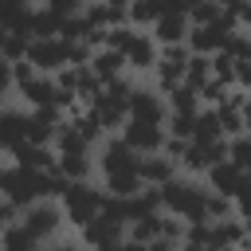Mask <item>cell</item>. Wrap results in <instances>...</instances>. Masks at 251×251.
Segmentation results:
<instances>
[{
	"mask_svg": "<svg viewBox=\"0 0 251 251\" xmlns=\"http://www.w3.org/2000/svg\"><path fill=\"white\" fill-rule=\"evenodd\" d=\"M184 63H188V47H184V43L161 47L157 67H153V75H157V90H169V86L184 82Z\"/></svg>",
	"mask_w": 251,
	"mask_h": 251,
	"instance_id": "30bf717a",
	"label": "cell"
},
{
	"mask_svg": "<svg viewBox=\"0 0 251 251\" xmlns=\"http://www.w3.org/2000/svg\"><path fill=\"white\" fill-rule=\"evenodd\" d=\"M220 12H224V8H220L216 0H200V4H192V8H188V24H212Z\"/></svg>",
	"mask_w": 251,
	"mask_h": 251,
	"instance_id": "8d00e7d4",
	"label": "cell"
},
{
	"mask_svg": "<svg viewBox=\"0 0 251 251\" xmlns=\"http://www.w3.org/2000/svg\"><path fill=\"white\" fill-rule=\"evenodd\" d=\"M235 216H239V224L251 231V184L243 180V188H239V196H235Z\"/></svg>",
	"mask_w": 251,
	"mask_h": 251,
	"instance_id": "74e56055",
	"label": "cell"
},
{
	"mask_svg": "<svg viewBox=\"0 0 251 251\" xmlns=\"http://www.w3.org/2000/svg\"><path fill=\"white\" fill-rule=\"evenodd\" d=\"M12 161H16V165H24V169L51 173V169H55V161H59V153H55L51 145H31V141H20V145L12 149Z\"/></svg>",
	"mask_w": 251,
	"mask_h": 251,
	"instance_id": "e0dca14e",
	"label": "cell"
},
{
	"mask_svg": "<svg viewBox=\"0 0 251 251\" xmlns=\"http://www.w3.org/2000/svg\"><path fill=\"white\" fill-rule=\"evenodd\" d=\"M227 161H231L235 169L251 173V133H247V129L235 133V137H227Z\"/></svg>",
	"mask_w": 251,
	"mask_h": 251,
	"instance_id": "83f0119b",
	"label": "cell"
},
{
	"mask_svg": "<svg viewBox=\"0 0 251 251\" xmlns=\"http://www.w3.org/2000/svg\"><path fill=\"white\" fill-rule=\"evenodd\" d=\"M176 251H208V247H204V243H180Z\"/></svg>",
	"mask_w": 251,
	"mask_h": 251,
	"instance_id": "ee69618b",
	"label": "cell"
},
{
	"mask_svg": "<svg viewBox=\"0 0 251 251\" xmlns=\"http://www.w3.org/2000/svg\"><path fill=\"white\" fill-rule=\"evenodd\" d=\"M126 114H129L133 122H153V126H165L169 106H165V94H161V90H153V86H133Z\"/></svg>",
	"mask_w": 251,
	"mask_h": 251,
	"instance_id": "ba28073f",
	"label": "cell"
},
{
	"mask_svg": "<svg viewBox=\"0 0 251 251\" xmlns=\"http://www.w3.org/2000/svg\"><path fill=\"white\" fill-rule=\"evenodd\" d=\"M220 51H224L227 59H235V63H239V59H251V31L235 27V31L224 39V47H220Z\"/></svg>",
	"mask_w": 251,
	"mask_h": 251,
	"instance_id": "4dcf8cb0",
	"label": "cell"
},
{
	"mask_svg": "<svg viewBox=\"0 0 251 251\" xmlns=\"http://www.w3.org/2000/svg\"><path fill=\"white\" fill-rule=\"evenodd\" d=\"M212 114H216V126H220V133L224 137H235V133H243V110H235V106H212Z\"/></svg>",
	"mask_w": 251,
	"mask_h": 251,
	"instance_id": "f546056e",
	"label": "cell"
},
{
	"mask_svg": "<svg viewBox=\"0 0 251 251\" xmlns=\"http://www.w3.org/2000/svg\"><path fill=\"white\" fill-rule=\"evenodd\" d=\"M235 86L239 90H251V59H239L235 63Z\"/></svg>",
	"mask_w": 251,
	"mask_h": 251,
	"instance_id": "ab89813d",
	"label": "cell"
},
{
	"mask_svg": "<svg viewBox=\"0 0 251 251\" xmlns=\"http://www.w3.org/2000/svg\"><path fill=\"white\" fill-rule=\"evenodd\" d=\"M216 4H220V8H227V4H235V0H216Z\"/></svg>",
	"mask_w": 251,
	"mask_h": 251,
	"instance_id": "c3c4849f",
	"label": "cell"
},
{
	"mask_svg": "<svg viewBox=\"0 0 251 251\" xmlns=\"http://www.w3.org/2000/svg\"><path fill=\"white\" fill-rule=\"evenodd\" d=\"M247 235V227L239 224V216H224V220H212V231H208V247L212 251H235V243Z\"/></svg>",
	"mask_w": 251,
	"mask_h": 251,
	"instance_id": "ac0fdd59",
	"label": "cell"
},
{
	"mask_svg": "<svg viewBox=\"0 0 251 251\" xmlns=\"http://www.w3.org/2000/svg\"><path fill=\"white\" fill-rule=\"evenodd\" d=\"M188 16L184 12H165V16H157L153 20V27H149V35L157 39V47H173V43H184V35H188Z\"/></svg>",
	"mask_w": 251,
	"mask_h": 251,
	"instance_id": "5bb4252c",
	"label": "cell"
},
{
	"mask_svg": "<svg viewBox=\"0 0 251 251\" xmlns=\"http://www.w3.org/2000/svg\"><path fill=\"white\" fill-rule=\"evenodd\" d=\"M204 216H208V220L235 216V200H227V196H220V192H208V200H204Z\"/></svg>",
	"mask_w": 251,
	"mask_h": 251,
	"instance_id": "836d02e7",
	"label": "cell"
},
{
	"mask_svg": "<svg viewBox=\"0 0 251 251\" xmlns=\"http://www.w3.org/2000/svg\"><path fill=\"white\" fill-rule=\"evenodd\" d=\"M157 55H161V47H157V39H153L149 31H133L129 47L122 51L126 71H153V67H157Z\"/></svg>",
	"mask_w": 251,
	"mask_h": 251,
	"instance_id": "7c38bea8",
	"label": "cell"
},
{
	"mask_svg": "<svg viewBox=\"0 0 251 251\" xmlns=\"http://www.w3.org/2000/svg\"><path fill=\"white\" fill-rule=\"evenodd\" d=\"M235 251H251V231H247V235H243V239L235 243Z\"/></svg>",
	"mask_w": 251,
	"mask_h": 251,
	"instance_id": "f6af8a7d",
	"label": "cell"
},
{
	"mask_svg": "<svg viewBox=\"0 0 251 251\" xmlns=\"http://www.w3.org/2000/svg\"><path fill=\"white\" fill-rule=\"evenodd\" d=\"M102 188L106 196H133L145 184H141V173H118V176H102Z\"/></svg>",
	"mask_w": 251,
	"mask_h": 251,
	"instance_id": "4316f807",
	"label": "cell"
},
{
	"mask_svg": "<svg viewBox=\"0 0 251 251\" xmlns=\"http://www.w3.org/2000/svg\"><path fill=\"white\" fill-rule=\"evenodd\" d=\"M224 12H231V16H235V24H239L243 31H251V0H235V4H227Z\"/></svg>",
	"mask_w": 251,
	"mask_h": 251,
	"instance_id": "f35d334b",
	"label": "cell"
},
{
	"mask_svg": "<svg viewBox=\"0 0 251 251\" xmlns=\"http://www.w3.org/2000/svg\"><path fill=\"white\" fill-rule=\"evenodd\" d=\"M12 90V63L0 55V94H8Z\"/></svg>",
	"mask_w": 251,
	"mask_h": 251,
	"instance_id": "b9f144b4",
	"label": "cell"
},
{
	"mask_svg": "<svg viewBox=\"0 0 251 251\" xmlns=\"http://www.w3.org/2000/svg\"><path fill=\"white\" fill-rule=\"evenodd\" d=\"M39 243H51L55 235H59V227L67 224L63 220V208H59V200H35V204H27V208H20V216H16Z\"/></svg>",
	"mask_w": 251,
	"mask_h": 251,
	"instance_id": "5b68a950",
	"label": "cell"
},
{
	"mask_svg": "<svg viewBox=\"0 0 251 251\" xmlns=\"http://www.w3.org/2000/svg\"><path fill=\"white\" fill-rule=\"evenodd\" d=\"M204 176H208V192H220V196H227V200H235L239 188H243V169H235L227 157L216 161V165H208Z\"/></svg>",
	"mask_w": 251,
	"mask_h": 251,
	"instance_id": "4fadbf2b",
	"label": "cell"
},
{
	"mask_svg": "<svg viewBox=\"0 0 251 251\" xmlns=\"http://www.w3.org/2000/svg\"><path fill=\"white\" fill-rule=\"evenodd\" d=\"M0 98H4V94H0Z\"/></svg>",
	"mask_w": 251,
	"mask_h": 251,
	"instance_id": "681fc988",
	"label": "cell"
},
{
	"mask_svg": "<svg viewBox=\"0 0 251 251\" xmlns=\"http://www.w3.org/2000/svg\"><path fill=\"white\" fill-rule=\"evenodd\" d=\"M0 251H47V247H43L20 220H12V224L0 231Z\"/></svg>",
	"mask_w": 251,
	"mask_h": 251,
	"instance_id": "603a6c76",
	"label": "cell"
},
{
	"mask_svg": "<svg viewBox=\"0 0 251 251\" xmlns=\"http://www.w3.org/2000/svg\"><path fill=\"white\" fill-rule=\"evenodd\" d=\"M16 216H20V212H16V208H12V204H8L4 196H0V231H4V227H8V224H12Z\"/></svg>",
	"mask_w": 251,
	"mask_h": 251,
	"instance_id": "7bdbcfd3",
	"label": "cell"
},
{
	"mask_svg": "<svg viewBox=\"0 0 251 251\" xmlns=\"http://www.w3.org/2000/svg\"><path fill=\"white\" fill-rule=\"evenodd\" d=\"M141 165V153H133L118 133L102 141V153H98V173L102 176H118V173H137Z\"/></svg>",
	"mask_w": 251,
	"mask_h": 251,
	"instance_id": "52a82bcc",
	"label": "cell"
},
{
	"mask_svg": "<svg viewBox=\"0 0 251 251\" xmlns=\"http://www.w3.org/2000/svg\"><path fill=\"white\" fill-rule=\"evenodd\" d=\"M39 8H47V12H51V16H59V20H71V16H82L86 0H43Z\"/></svg>",
	"mask_w": 251,
	"mask_h": 251,
	"instance_id": "e575fe53",
	"label": "cell"
},
{
	"mask_svg": "<svg viewBox=\"0 0 251 251\" xmlns=\"http://www.w3.org/2000/svg\"><path fill=\"white\" fill-rule=\"evenodd\" d=\"M86 67L94 71V78H98L102 86L126 75V59H122V51H110V47H98V51H90V63H86Z\"/></svg>",
	"mask_w": 251,
	"mask_h": 251,
	"instance_id": "d6986e66",
	"label": "cell"
},
{
	"mask_svg": "<svg viewBox=\"0 0 251 251\" xmlns=\"http://www.w3.org/2000/svg\"><path fill=\"white\" fill-rule=\"evenodd\" d=\"M98 251H145V243H137V239H118V243H110V247H98Z\"/></svg>",
	"mask_w": 251,
	"mask_h": 251,
	"instance_id": "60d3db41",
	"label": "cell"
},
{
	"mask_svg": "<svg viewBox=\"0 0 251 251\" xmlns=\"http://www.w3.org/2000/svg\"><path fill=\"white\" fill-rule=\"evenodd\" d=\"M157 16H165L161 0H129V4H126V24L137 27V31H149Z\"/></svg>",
	"mask_w": 251,
	"mask_h": 251,
	"instance_id": "d4e9b609",
	"label": "cell"
},
{
	"mask_svg": "<svg viewBox=\"0 0 251 251\" xmlns=\"http://www.w3.org/2000/svg\"><path fill=\"white\" fill-rule=\"evenodd\" d=\"M133 31H137V27H129V24H114V27H106L102 47H110V51H126L129 39H133Z\"/></svg>",
	"mask_w": 251,
	"mask_h": 251,
	"instance_id": "1f68e13d",
	"label": "cell"
},
{
	"mask_svg": "<svg viewBox=\"0 0 251 251\" xmlns=\"http://www.w3.org/2000/svg\"><path fill=\"white\" fill-rule=\"evenodd\" d=\"M4 43H8V27L0 24V55H4Z\"/></svg>",
	"mask_w": 251,
	"mask_h": 251,
	"instance_id": "7dc6e473",
	"label": "cell"
},
{
	"mask_svg": "<svg viewBox=\"0 0 251 251\" xmlns=\"http://www.w3.org/2000/svg\"><path fill=\"white\" fill-rule=\"evenodd\" d=\"M47 251H78V247H75V243H51Z\"/></svg>",
	"mask_w": 251,
	"mask_h": 251,
	"instance_id": "bcb514c9",
	"label": "cell"
},
{
	"mask_svg": "<svg viewBox=\"0 0 251 251\" xmlns=\"http://www.w3.org/2000/svg\"><path fill=\"white\" fill-rule=\"evenodd\" d=\"M27 12H31V0H0V24L12 27V31H24ZM24 35H27V31H24Z\"/></svg>",
	"mask_w": 251,
	"mask_h": 251,
	"instance_id": "484cf974",
	"label": "cell"
},
{
	"mask_svg": "<svg viewBox=\"0 0 251 251\" xmlns=\"http://www.w3.org/2000/svg\"><path fill=\"white\" fill-rule=\"evenodd\" d=\"M51 149L59 153V157H67V153H90V141L82 137V129L67 118L59 129H55V141H51Z\"/></svg>",
	"mask_w": 251,
	"mask_h": 251,
	"instance_id": "7402d4cb",
	"label": "cell"
},
{
	"mask_svg": "<svg viewBox=\"0 0 251 251\" xmlns=\"http://www.w3.org/2000/svg\"><path fill=\"white\" fill-rule=\"evenodd\" d=\"M227 90H231V86H224V82L208 78V82H204V86H200L196 94H200V106H220V102L227 98Z\"/></svg>",
	"mask_w": 251,
	"mask_h": 251,
	"instance_id": "d590c367",
	"label": "cell"
},
{
	"mask_svg": "<svg viewBox=\"0 0 251 251\" xmlns=\"http://www.w3.org/2000/svg\"><path fill=\"white\" fill-rule=\"evenodd\" d=\"M24 126H27V110H4L0 106V153H12L24 141Z\"/></svg>",
	"mask_w": 251,
	"mask_h": 251,
	"instance_id": "ffe728a7",
	"label": "cell"
},
{
	"mask_svg": "<svg viewBox=\"0 0 251 251\" xmlns=\"http://www.w3.org/2000/svg\"><path fill=\"white\" fill-rule=\"evenodd\" d=\"M55 173L63 180H90L94 176V157L90 153H67L55 161Z\"/></svg>",
	"mask_w": 251,
	"mask_h": 251,
	"instance_id": "cb8c5ba5",
	"label": "cell"
},
{
	"mask_svg": "<svg viewBox=\"0 0 251 251\" xmlns=\"http://www.w3.org/2000/svg\"><path fill=\"white\" fill-rule=\"evenodd\" d=\"M82 231V243L90 247V251H98V247H110V243H118V239H126V224L118 220V216H110V212H98L86 227H78Z\"/></svg>",
	"mask_w": 251,
	"mask_h": 251,
	"instance_id": "8fae6325",
	"label": "cell"
},
{
	"mask_svg": "<svg viewBox=\"0 0 251 251\" xmlns=\"http://www.w3.org/2000/svg\"><path fill=\"white\" fill-rule=\"evenodd\" d=\"M133 153H157L161 145H165V126H153V122H133V118H126V126H122V133H118Z\"/></svg>",
	"mask_w": 251,
	"mask_h": 251,
	"instance_id": "9c48e42d",
	"label": "cell"
},
{
	"mask_svg": "<svg viewBox=\"0 0 251 251\" xmlns=\"http://www.w3.org/2000/svg\"><path fill=\"white\" fill-rule=\"evenodd\" d=\"M129 94H133V82L122 75V78H114V82H106L98 94H94V102L86 106V114H94V122L106 129V133H122V126H126V106H129Z\"/></svg>",
	"mask_w": 251,
	"mask_h": 251,
	"instance_id": "3957f363",
	"label": "cell"
},
{
	"mask_svg": "<svg viewBox=\"0 0 251 251\" xmlns=\"http://www.w3.org/2000/svg\"><path fill=\"white\" fill-rule=\"evenodd\" d=\"M208 59H212V78L224 82V86H235V59H227L224 51H216V55H208Z\"/></svg>",
	"mask_w": 251,
	"mask_h": 251,
	"instance_id": "d6a6232c",
	"label": "cell"
},
{
	"mask_svg": "<svg viewBox=\"0 0 251 251\" xmlns=\"http://www.w3.org/2000/svg\"><path fill=\"white\" fill-rule=\"evenodd\" d=\"M137 173H141V184H149V188H161L165 180H173L180 169H176V161L173 157H165L161 149L157 153H141V165H137Z\"/></svg>",
	"mask_w": 251,
	"mask_h": 251,
	"instance_id": "9a60e30c",
	"label": "cell"
},
{
	"mask_svg": "<svg viewBox=\"0 0 251 251\" xmlns=\"http://www.w3.org/2000/svg\"><path fill=\"white\" fill-rule=\"evenodd\" d=\"M39 75H55L63 67H71V43L63 35H47V39H31L27 55H24Z\"/></svg>",
	"mask_w": 251,
	"mask_h": 251,
	"instance_id": "8992f818",
	"label": "cell"
},
{
	"mask_svg": "<svg viewBox=\"0 0 251 251\" xmlns=\"http://www.w3.org/2000/svg\"><path fill=\"white\" fill-rule=\"evenodd\" d=\"M67 188V180L51 169V173H39V169H24V165H0V196L20 212L35 200H59V192Z\"/></svg>",
	"mask_w": 251,
	"mask_h": 251,
	"instance_id": "6da1fadb",
	"label": "cell"
},
{
	"mask_svg": "<svg viewBox=\"0 0 251 251\" xmlns=\"http://www.w3.org/2000/svg\"><path fill=\"white\" fill-rule=\"evenodd\" d=\"M208 78H212V59H208V55H188V63H184V82H188L192 90H200Z\"/></svg>",
	"mask_w": 251,
	"mask_h": 251,
	"instance_id": "f1b7e54d",
	"label": "cell"
},
{
	"mask_svg": "<svg viewBox=\"0 0 251 251\" xmlns=\"http://www.w3.org/2000/svg\"><path fill=\"white\" fill-rule=\"evenodd\" d=\"M20 90V98L31 106V110H39V106H55V75H31L27 82H20L16 86Z\"/></svg>",
	"mask_w": 251,
	"mask_h": 251,
	"instance_id": "2e32d148",
	"label": "cell"
},
{
	"mask_svg": "<svg viewBox=\"0 0 251 251\" xmlns=\"http://www.w3.org/2000/svg\"><path fill=\"white\" fill-rule=\"evenodd\" d=\"M157 196H161V212H169V216H180L184 224H192V220H208L204 216V200H208V184H196L192 176H173V180H165L161 188H157Z\"/></svg>",
	"mask_w": 251,
	"mask_h": 251,
	"instance_id": "7a4b0ae2",
	"label": "cell"
},
{
	"mask_svg": "<svg viewBox=\"0 0 251 251\" xmlns=\"http://www.w3.org/2000/svg\"><path fill=\"white\" fill-rule=\"evenodd\" d=\"M165 94V106H169V114H200L204 106H200V94L188 86V82H176V86H169V90H161Z\"/></svg>",
	"mask_w": 251,
	"mask_h": 251,
	"instance_id": "44dd1931",
	"label": "cell"
},
{
	"mask_svg": "<svg viewBox=\"0 0 251 251\" xmlns=\"http://www.w3.org/2000/svg\"><path fill=\"white\" fill-rule=\"evenodd\" d=\"M59 208H63V220L67 224L86 227L106 208V188H98L90 180H67V188L59 192Z\"/></svg>",
	"mask_w": 251,
	"mask_h": 251,
	"instance_id": "277c9868",
	"label": "cell"
}]
</instances>
